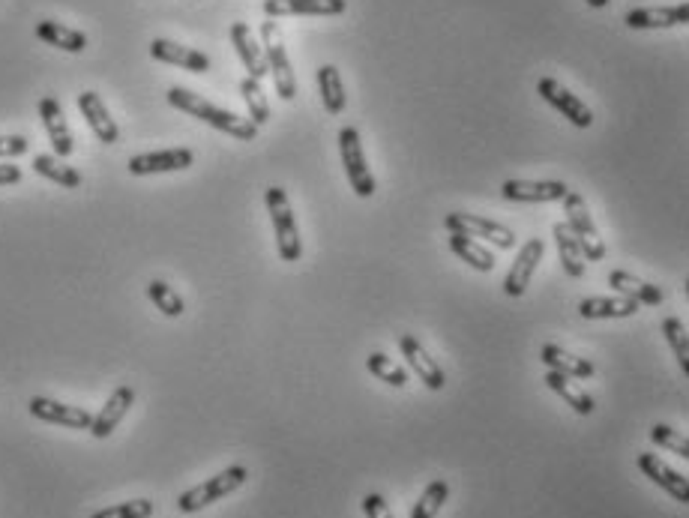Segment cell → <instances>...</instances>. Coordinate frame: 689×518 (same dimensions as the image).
Here are the masks:
<instances>
[{"label": "cell", "instance_id": "9c48e42d", "mask_svg": "<svg viewBox=\"0 0 689 518\" xmlns=\"http://www.w3.org/2000/svg\"><path fill=\"white\" fill-rule=\"evenodd\" d=\"M567 192L570 189L561 180H507V183H501V198L504 201H519V204L564 201Z\"/></svg>", "mask_w": 689, "mask_h": 518}, {"label": "cell", "instance_id": "d4e9b609", "mask_svg": "<svg viewBox=\"0 0 689 518\" xmlns=\"http://www.w3.org/2000/svg\"><path fill=\"white\" fill-rule=\"evenodd\" d=\"M36 36L45 42V45H54V48H63L69 54H81L87 48V36L75 27H66L63 21H39L36 24Z\"/></svg>", "mask_w": 689, "mask_h": 518}, {"label": "cell", "instance_id": "5bb4252c", "mask_svg": "<svg viewBox=\"0 0 689 518\" xmlns=\"http://www.w3.org/2000/svg\"><path fill=\"white\" fill-rule=\"evenodd\" d=\"M624 21L633 30H660V27L689 24V0L678 6H639V9H630Z\"/></svg>", "mask_w": 689, "mask_h": 518}, {"label": "cell", "instance_id": "f1b7e54d", "mask_svg": "<svg viewBox=\"0 0 689 518\" xmlns=\"http://www.w3.org/2000/svg\"><path fill=\"white\" fill-rule=\"evenodd\" d=\"M318 90H321V102L327 108V114H342L345 111V84H342V75L333 63H324L318 69Z\"/></svg>", "mask_w": 689, "mask_h": 518}, {"label": "cell", "instance_id": "603a6c76", "mask_svg": "<svg viewBox=\"0 0 689 518\" xmlns=\"http://www.w3.org/2000/svg\"><path fill=\"white\" fill-rule=\"evenodd\" d=\"M540 360H543L552 372H561V375H567V378H573V381H588V378L597 375V366H594L591 360L576 357V354H570V351H564V348H558V345H543Z\"/></svg>", "mask_w": 689, "mask_h": 518}, {"label": "cell", "instance_id": "74e56055", "mask_svg": "<svg viewBox=\"0 0 689 518\" xmlns=\"http://www.w3.org/2000/svg\"><path fill=\"white\" fill-rule=\"evenodd\" d=\"M363 513H366V518H393L387 501H384L381 495H375V492L363 498Z\"/></svg>", "mask_w": 689, "mask_h": 518}, {"label": "cell", "instance_id": "44dd1931", "mask_svg": "<svg viewBox=\"0 0 689 518\" xmlns=\"http://www.w3.org/2000/svg\"><path fill=\"white\" fill-rule=\"evenodd\" d=\"M348 9V0H264L267 18H285V15H342Z\"/></svg>", "mask_w": 689, "mask_h": 518}, {"label": "cell", "instance_id": "e0dca14e", "mask_svg": "<svg viewBox=\"0 0 689 518\" xmlns=\"http://www.w3.org/2000/svg\"><path fill=\"white\" fill-rule=\"evenodd\" d=\"M132 405H135V390L132 387H117L111 396H108V402L102 405V411L93 417V426H90V435L96 438V441H105V438H111V432L123 423V417L132 411Z\"/></svg>", "mask_w": 689, "mask_h": 518}, {"label": "cell", "instance_id": "f546056e", "mask_svg": "<svg viewBox=\"0 0 689 518\" xmlns=\"http://www.w3.org/2000/svg\"><path fill=\"white\" fill-rule=\"evenodd\" d=\"M33 171H36L39 177H45V180H51V183L63 186V189H78V186H81V171H75V168L63 165V159H60V156L36 153V156H33Z\"/></svg>", "mask_w": 689, "mask_h": 518}, {"label": "cell", "instance_id": "f35d334b", "mask_svg": "<svg viewBox=\"0 0 689 518\" xmlns=\"http://www.w3.org/2000/svg\"><path fill=\"white\" fill-rule=\"evenodd\" d=\"M27 153L24 135H0V156H21Z\"/></svg>", "mask_w": 689, "mask_h": 518}, {"label": "cell", "instance_id": "4316f807", "mask_svg": "<svg viewBox=\"0 0 689 518\" xmlns=\"http://www.w3.org/2000/svg\"><path fill=\"white\" fill-rule=\"evenodd\" d=\"M552 234H555V246H558V255H561V264H564L567 276H570V279H582V276H585V261H582L585 255H582V246L576 243L570 225H567V222H558V225L552 228Z\"/></svg>", "mask_w": 689, "mask_h": 518}, {"label": "cell", "instance_id": "ab89813d", "mask_svg": "<svg viewBox=\"0 0 689 518\" xmlns=\"http://www.w3.org/2000/svg\"><path fill=\"white\" fill-rule=\"evenodd\" d=\"M21 180V168L18 165H0V186H12Z\"/></svg>", "mask_w": 689, "mask_h": 518}, {"label": "cell", "instance_id": "60d3db41", "mask_svg": "<svg viewBox=\"0 0 689 518\" xmlns=\"http://www.w3.org/2000/svg\"><path fill=\"white\" fill-rule=\"evenodd\" d=\"M588 6H594V9H603V6H609V0H588Z\"/></svg>", "mask_w": 689, "mask_h": 518}, {"label": "cell", "instance_id": "484cf974", "mask_svg": "<svg viewBox=\"0 0 689 518\" xmlns=\"http://www.w3.org/2000/svg\"><path fill=\"white\" fill-rule=\"evenodd\" d=\"M546 387L552 390V393H558L576 414H582V417H588V414H594V396L591 393H585L573 378H567V375H561V372H552L549 369V375H546Z\"/></svg>", "mask_w": 689, "mask_h": 518}, {"label": "cell", "instance_id": "4dcf8cb0", "mask_svg": "<svg viewBox=\"0 0 689 518\" xmlns=\"http://www.w3.org/2000/svg\"><path fill=\"white\" fill-rule=\"evenodd\" d=\"M147 297H150V303H153L165 318H180V315L186 312L183 297H180L168 282H162V279L147 282Z\"/></svg>", "mask_w": 689, "mask_h": 518}, {"label": "cell", "instance_id": "5b68a950", "mask_svg": "<svg viewBox=\"0 0 689 518\" xmlns=\"http://www.w3.org/2000/svg\"><path fill=\"white\" fill-rule=\"evenodd\" d=\"M564 213H567V225H570L576 243L582 246V255H585L588 261H603V258H606L603 237H600V231H597V225H594V216L588 213L585 198H582L576 189L567 192V198H564Z\"/></svg>", "mask_w": 689, "mask_h": 518}, {"label": "cell", "instance_id": "8d00e7d4", "mask_svg": "<svg viewBox=\"0 0 689 518\" xmlns=\"http://www.w3.org/2000/svg\"><path fill=\"white\" fill-rule=\"evenodd\" d=\"M153 516V501L147 498H135V501H123L114 507H105L90 518H150Z\"/></svg>", "mask_w": 689, "mask_h": 518}, {"label": "cell", "instance_id": "7a4b0ae2", "mask_svg": "<svg viewBox=\"0 0 689 518\" xmlns=\"http://www.w3.org/2000/svg\"><path fill=\"white\" fill-rule=\"evenodd\" d=\"M264 201H267V213H270V222H273L279 258L288 261V264L300 261V255H303V240H300L297 219H294V210H291V204H288L285 189H282V186H270V189L264 192Z\"/></svg>", "mask_w": 689, "mask_h": 518}, {"label": "cell", "instance_id": "277c9868", "mask_svg": "<svg viewBox=\"0 0 689 518\" xmlns=\"http://www.w3.org/2000/svg\"><path fill=\"white\" fill-rule=\"evenodd\" d=\"M261 45H264L267 69L273 75L279 99L291 102L297 96V78H294V69H291L288 51H285V42H282V30H279V24L273 18L261 24Z\"/></svg>", "mask_w": 689, "mask_h": 518}, {"label": "cell", "instance_id": "52a82bcc", "mask_svg": "<svg viewBox=\"0 0 689 518\" xmlns=\"http://www.w3.org/2000/svg\"><path fill=\"white\" fill-rule=\"evenodd\" d=\"M444 228H447L450 234H468V237L489 240V243H495V246H501V249L516 246V234H513L510 228H504L501 222L474 216V213H447V216H444Z\"/></svg>", "mask_w": 689, "mask_h": 518}, {"label": "cell", "instance_id": "2e32d148", "mask_svg": "<svg viewBox=\"0 0 689 518\" xmlns=\"http://www.w3.org/2000/svg\"><path fill=\"white\" fill-rule=\"evenodd\" d=\"M78 111H81L84 123L93 129V135H96L102 144H117V141H120V129H117V123H114V117H111V111L105 108V102H102L99 93H93V90L78 93Z\"/></svg>", "mask_w": 689, "mask_h": 518}, {"label": "cell", "instance_id": "d590c367", "mask_svg": "<svg viewBox=\"0 0 689 518\" xmlns=\"http://www.w3.org/2000/svg\"><path fill=\"white\" fill-rule=\"evenodd\" d=\"M651 441H654L657 447H663V450L678 453L681 459H687L689 462V438L687 435H681L678 429H672V426H666V423H657V426L651 429Z\"/></svg>", "mask_w": 689, "mask_h": 518}, {"label": "cell", "instance_id": "6da1fadb", "mask_svg": "<svg viewBox=\"0 0 689 518\" xmlns=\"http://www.w3.org/2000/svg\"><path fill=\"white\" fill-rule=\"evenodd\" d=\"M168 105L183 111V114H189V117H198L201 123H207V126L237 138V141H255V135H258V126L252 120L237 117L234 111H225V108L207 102L204 96H198V93H192L186 87H171L168 90Z\"/></svg>", "mask_w": 689, "mask_h": 518}, {"label": "cell", "instance_id": "b9f144b4", "mask_svg": "<svg viewBox=\"0 0 689 518\" xmlns=\"http://www.w3.org/2000/svg\"><path fill=\"white\" fill-rule=\"evenodd\" d=\"M687 297H689V279H687Z\"/></svg>", "mask_w": 689, "mask_h": 518}, {"label": "cell", "instance_id": "4fadbf2b", "mask_svg": "<svg viewBox=\"0 0 689 518\" xmlns=\"http://www.w3.org/2000/svg\"><path fill=\"white\" fill-rule=\"evenodd\" d=\"M399 351H402L408 369H411L429 390H444V384H447L444 369L426 354V348H423L411 333H402V336H399Z\"/></svg>", "mask_w": 689, "mask_h": 518}, {"label": "cell", "instance_id": "1f68e13d", "mask_svg": "<svg viewBox=\"0 0 689 518\" xmlns=\"http://www.w3.org/2000/svg\"><path fill=\"white\" fill-rule=\"evenodd\" d=\"M240 96H243V102H246V108H249V120H252L255 126H264V123L270 120V105H267V96H264L261 81L246 75V78L240 81Z\"/></svg>", "mask_w": 689, "mask_h": 518}, {"label": "cell", "instance_id": "ac0fdd59", "mask_svg": "<svg viewBox=\"0 0 689 518\" xmlns=\"http://www.w3.org/2000/svg\"><path fill=\"white\" fill-rule=\"evenodd\" d=\"M639 468H642V474H645L651 483H657L666 495H672L678 504H687L689 507V480L684 474L672 471V468H669L660 456H654V453H639Z\"/></svg>", "mask_w": 689, "mask_h": 518}, {"label": "cell", "instance_id": "ba28073f", "mask_svg": "<svg viewBox=\"0 0 689 518\" xmlns=\"http://www.w3.org/2000/svg\"><path fill=\"white\" fill-rule=\"evenodd\" d=\"M537 93L555 108V111H561L573 126H579V129H588L591 123H594V111L576 96V93H570L561 81H555L552 75H546V78H540V84H537Z\"/></svg>", "mask_w": 689, "mask_h": 518}, {"label": "cell", "instance_id": "3957f363", "mask_svg": "<svg viewBox=\"0 0 689 518\" xmlns=\"http://www.w3.org/2000/svg\"><path fill=\"white\" fill-rule=\"evenodd\" d=\"M246 480H249V471H246L243 465H231V468H225L222 474L210 477L207 483L192 486L189 492H183V495L177 498V507H180V513H201L204 507H210V504L222 501L225 495L237 492Z\"/></svg>", "mask_w": 689, "mask_h": 518}, {"label": "cell", "instance_id": "8992f818", "mask_svg": "<svg viewBox=\"0 0 689 518\" xmlns=\"http://www.w3.org/2000/svg\"><path fill=\"white\" fill-rule=\"evenodd\" d=\"M339 153H342V165H345V174H348V183H351L354 195L372 198L378 183H375V174L366 165L363 141H360V132L354 126H345L339 132Z\"/></svg>", "mask_w": 689, "mask_h": 518}, {"label": "cell", "instance_id": "83f0119b", "mask_svg": "<svg viewBox=\"0 0 689 518\" xmlns=\"http://www.w3.org/2000/svg\"><path fill=\"white\" fill-rule=\"evenodd\" d=\"M447 243H450L453 255H459L468 267H474L480 273H492L495 270V255L486 246H480L474 237H468V234H450Z\"/></svg>", "mask_w": 689, "mask_h": 518}, {"label": "cell", "instance_id": "d6a6232c", "mask_svg": "<svg viewBox=\"0 0 689 518\" xmlns=\"http://www.w3.org/2000/svg\"><path fill=\"white\" fill-rule=\"evenodd\" d=\"M447 498H450V483H447V480H432V483L423 489L420 501L414 504L411 518H435L441 513V507L447 504Z\"/></svg>", "mask_w": 689, "mask_h": 518}, {"label": "cell", "instance_id": "d6986e66", "mask_svg": "<svg viewBox=\"0 0 689 518\" xmlns=\"http://www.w3.org/2000/svg\"><path fill=\"white\" fill-rule=\"evenodd\" d=\"M231 45H234V51L240 54V60H243V66H246V72H249V78H264L270 69H267V57H264V45L255 39V33H252V27L249 24H243V21H234L231 24Z\"/></svg>", "mask_w": 689, "mask_h": 518}, {"label": "cell", "instance_id": "cb8c5ba5", "mask_svg": "<svg viewBox=\"0 0 689 518\" xmlns=\"http://www.w3.org/2000/svg\"><path fill=\"white\" fill-rule=\"evenodd\" d=\"M639 312V303L627 300V297H588L579 303V315L588 321H600V318H633Z\"/></svg>", "mask_w": 689, "mask_h": 518}, {"label": "cell", "instance_id": "8fae6325", "mask_svg": "<svg viewBox=\"0 0 689 518\" xmlns=\"http://www.w3.org/2000/svg\"><path fill=\"white\" fill-rule=\"evenodd\" d=\"M195 162V153L189 147H171L159 153H141L129 159V174L132 177H147V174H168V171H186Z\"/></svg>", "mask_w": 689, "mask_h": 518}, {"label": "cell", "instance_id": "7402d4cb", "mask_svg": "<svg viewBox=\"0 0 689 518\" xmlns=\"http://www.w3.org/2000/svg\"><path fill=\"white\" fill-rule=\"evenodd\" d=\"M609 285L618 294H624L627 300L639 303V306H663V300H666L663 288H657V285H651V282H645V279H639V276H633L627 270H612Z\"/></svg>", "mask_w": 689, "mask_h": 518}, {"label": "cell", "instance_id": "30bf717a", "mask_svg": "<svg viewBox=\"0 0 689 518\" xmlns=\"http://www.w3.org/2000/svg\"><path fill=\"white\" fill-rule=\"evenodd\" d=\"M30 417L42 420V423H51V426H63V429H87L93 426V417L90 411L84 408H75V405H60L54 399H45V396H33L30 405H27Z\"/></svg>", "mask_w": 689, "mask_h": 518}, {"label": "cell", "instance_id": "836d02e7", "mask_svg": "<svg viewBox=\"0 0 689 518\" xmlns=\"http://www.w3.org/2000/svg\"><path fill=\"white\" fill-rule=\"evenodd\" d=\"M366 369H369L378 381H384V384H390V387H396V390H402V387L408 384V372H405L399 363H393L387 354H381V351H375V354L366 357Z\"/></svg>", "mask_w": 689, "mask_h": 518}, {"label": "cell", "instance_id": "7c38bea8", "mask_svg": "<svg viewBox=\"0 0 689 518\" xmlns=\"http://www.w3.org/2000/svg\"><path fill=\"white\" fill-rule=\"evenodd\" d=\"M543 255H546V243H543L540 237L528 240V243L519 249L516 264H513V270H510L507 279H504V294H507V297H522V294L528 291V285H531V279H534V270H537V264L543 261Z\"/></svg>", "mask_w": 689, "mask_h": 518}, {"label": "cell", "instance_id": "9a60e30c", "mask_svg": "<svg viewBox=\"0 0 689 518\" xmlns=\"http://www.w3.org/2000/svg\"><path fill=\"white\" fill-rule=\"evenodd\" d=\"M39 120H42V126H45V135H48L54 153H57L60 159H66V156L75 150V141H72V132H69L63 105H60L54 96H42V99H39Z\"/></svg>", "mask_w": 689, "mask_h": 518}, {"label": "cell", "instance_id": "e575fe53", "mask_svg": "<svg viewBox=\"0 0 689 518\" xmlns=\"http://www.w3.org/2000/svg\"><path fill=\"white\" fill-rule=\"evenodd\" d=\"M663 336H666V342L672 345V354L678 357L684 375L689 378V333L684 330V324H681L675 315L663 321Z\"/></svg>", "mask_w": 689, "mask_h": 518}, {"label": "cell", "instance_id": "ffe728a7", "mask_svg": "<svg viewBox=\"0 0 689 518\" xmlns=\"http://www.w3.org/2000/svg\"><path fill=\"white\" fill-rule=\"evenodd\" d=\"M150 54L159 60V63H171V66H183L189 72H207L210 69V57L198 48H189V45H180V42H171V39H153L150 42Z\"/></svg>", "mask_w": 689, "mask_h": 518}]
</instances>
